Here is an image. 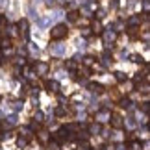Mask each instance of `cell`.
<instances>
[{
  "instance_id": "d590c367",
  "label": "cell",
  "mask_w": 150,
  "mask_h": 150,
  "mask_svg": "<svg viewBox=\"0 0 150 150\" xmlns=\"http://www.w3.org/2000/svg\"><path fill=\"white\" fill-rule=\"evenodd\" d=\"M0 102H2V96H0Z\"/></svg>"
},
{
  "instance_id": "484cf974",
  "label": "cell",
  "mask_w": 150,
  "mask_h": 150,
  "mask_svg": "<svg viewBox=\"0 0 150 150\" xmlns=\"http://www.w3.org/2000/svg\"><path fill=\"white\" fill-rule=\"evenodd\" d=\"M56 115H57V117H63V115H65V109H63V108H57L56 109Z\"/></svg>"
},
{
  "instance_id": "8fae6325",
  "label": "cell",
  "mask_w": 150,
  "mask_h": 150,
  "mask_svg": "<svg viewBox=\"0 0 150 150\" xmlns=\"http://www.w3.org/2000/svg\"><path fill=\"white\" fill-rule=\"evenodd\" d=\"M126 24L128 26H139L141 24V17L139 15H132L128 21H126Z\"/></svg>"
},
{
  "instance_id": "9c48e42d",
  "label": "cell",
  "mask_w": 150,
  "mask_h": 150,
  "mask_svg": "<svg viewBox=\"0 0 150 150\" xmlns=\"http://www.w3.org/2000/svg\"><path fill=\"white\" fill-rule=\"evenodd\" d=\"M50 50H52V54H56V56H63V54H65V47H63V45H52Z\"/></svg>"
},
{
  "instance_id": "52a82bcc",
  "label": "cell",
  "mask_w": 150,
  "mask_h": 150,
  "mask_svg": "<svg viewBox=\"0 0 150 150\" xmlns=\"http://www.w3.org/2000/svg\"><path fill=\"white\" fill-rule=\"evenodd\" d=\"M37 139L41 141V143H45V145H47V143L50 141V134L47 130H41V132H37Z\"/></svg>"
},
{
  "instance_id": "f1b7e54d",
  "label": "cell",
  "mask_w": 150,
  "mask_h": 150,
  "mask_svg": "<svg viewBox=\"0 0 150 150\" xmlns=\"http://www.w3.org/2000/svg\"><path fill=\"white\" fill-rule=\"evenodd\" d=\"M143 6H145V13H148V8H150V4H148V0H143Z\"/></svg>"
},
{
  "instance_id": "d4e9b609",
  "label": "cell",
  "mask_w": 150,
  "mask_h": 150,
  "mask_svg": "<svg viewBox=\"0 0 150 150\" xmlns=\"http://www.w3.org/2000/svg\"><path fill=\"white\" fill-rule=\"evenodd\" d=\"M33 120L41 122V120H43V113H41V111H37V113H35V117H33Z\"/></svg>"
},
{
  "instance_id": "3957f363",
  "label": "cell",
  "mask_w": 150,
  "mask_h": 150,
  "mask_svg": "<svg viewBox=\"0 0 150 150\" xmlns=\"http://www.w3.org/2000/svg\"><path fill=\"white\" fill-rule=\"evenodd\" d=\"M17 30H19V33H21L24 39H28V21H26V19H21L19 24H17Z\"/></svg>"
},
{
  "instance_id": "f546056e",
  "label": "cell",
  "mask_w": 150,
  "mask_h": 150,
  "mask_svg": "<svg viewBox=\"0 0 150 150\" xmlns=\"http://www.w3.org/2000/svg\"><path fill=\"white\" fill-rule=\"evenodd\" d=\"M96 15H98V19H104V17H106V11H104V9H98V13H96Z\"/></svg>"
},
{
  "instance_id": "603a6c76",
  "label": "cell",
  "mask_w": 150,
  "mask_h": 150,
  "mask_svg": "<svg viewBox=\"0 0 150 150\" xmlns=\"http://www.w3.org/2000/svg\"><path fill=\"white\" fill-rule=\"evenodd\" d=\"M120 108H132V100L130 98H122L120 100Z\"/></svg>"
},
{
  "instance_id": "7a4b0ae2",
  "label": "cell",
  "mask_w": 150,
  "mask_h": 150,
  "mask_svg": "<svg viewBox=\"0 0 150 150\" xmlns=\"http://www.w3.org/2000/svg\"><path fill=\"white\" fill-rule=\"evenodd\" d=\"M109 122H111V126L113 128H117V130H120L124 126V120H122V117H120V115H109Z\"/></svg>"
},
{
  "instance_id": "d6a6232c",
  "label": "cell",
  "mask_w": 150,
  "mask_h": 150,
  "mask_svg": "<svg viewBox=\"0 0 150 150\" xmlns=\"http://www.w3.org/2000/svg\"><path fill=\"white\" fill-rule=\"evenodd\" d=\"M143 111H145V113L148 111V102H145V104H143Z\"/></svg>"
},
{
  "instance_id": "5b68a950",
  "label": "cell",
  "mask_w": 150,
  "mask_h": 150,
  "mask_svg": "<svg viewBox=\"0 0 150 150\" xmlns=\"http://www.w3.org/2000/svg\"><path fill=\"white\" fill-rule=\"evenodd\" d=\"M115 37H117V33L113 32V28H109V30L104 33V41H106V45L109 47V45H113V41H115Z\"/></svg>"
},
{
  "instance_id": "7c38bea8",
  "label": "cell",
  "mask_w": 150,
  "mask_h": 150,
  "mask_svg": "<svg viewBox=\"0 0 150 150\" xmlns=\"http://www.w3.org/2000/svg\"><path fill=\"white\" fill-rule=\"evenodd\" d=\"M91 32H93V33H96V35H100V33L104 32V30H102V24H100V21H95L93 24H91Z\"/></svg>"
},
{
  "instance_id": "4dcf8cb0",
  "label": "cell",
  "mask_w": 150,
  "mask_h": 150,
  "mask_svg": "<svg viewBox=\"0 0 150 150\" xmlns=\"http://www.w3.org/2000/svg\"><path fill=\"white\" fill-rule=\"evenodd\" d=\"M0 26H2V28L6 26V17L4 15H0Z\"/></svg>"
},
{
  "instance_id": "e575fe53",
  "label": "cell",
  "mask_w": 150,
  "mask_h": 150,
  "mask_svg": "<svg viewBox=\"0 0 150 150\" xmlns=\"http://www.w3.org/2000/svg\"><path fill=\"white\" fill-rule=\"evenodd\" d=\"M143 150H148V141H145V143H143Z\"/></svg>"
},
{
  "instance_id": "4316f807",
  "label": "cell",
  "mask_w": 150,
  "mask_h": 150,
  "mask_svg": "<svg viewBox=\"0 0 150 150\" xmlns=\"http://www.w3.org/2000/svg\"><path fill=\"white\" fill-rule=\"evenodd\" d=\"M80 72H82V76H89V69H87V67L80 69Z\"/></svg>"
},
{
  "instance_id": "1f68e13d",
  "label": "cell",
  "mask_w": 150,
  "mask_h": 150,
  "mask_svg": "<svg viewBox=\"0 0 150 150\" xmlns=\"http://www.w3.org/2000/svg\"><path fill=\"white\" fill-rule=\"evenodd\" d=\"M13 108L17 109V111H19V109L22 108V102H15V104H13Z\"/></svg>"
},
{
  "instance_id": "83f0119b",
  "label": "cell",
  "mask_w": 150,
  "mask_h": 150,
  "mask_svg": "<svg viewBox=\"0 0 150 150\" xmlns=\"http://www.w3.org/2000/svg\"><path fill=\"white\" fill-rule=\"evenodd\" d=\"M109 4H111V8H113V9H117V8H119V0H109Z\"/></svg>"
},
{
  "instance_id": "cb8c5ba5",
  "label": "cell",
  "mask_w": 150,
  "mask_h": 150,
  "mask_svg": "<svg viewBox=\"0 0 150 150\" xmlns=\"http://www.w3.org/2000/svg\"><path fill=\"white\" fill-rule=\"evenodd\" d=\"M130 150H141V143H137V141H134L130 145Z\"/></svg>"
},
{
  "instance_id": "ac0fdd59",
  "label": "cell",
  "mask_w": 150,
  "mask_h": 150,
  "mask_svg": "<svg viewBox=\"0 0 150 150\" xmlns=\"http://www.w3.org/2000/svg\"><path fill=\"white\" fill-rule=\"evenodd\" d=\"M65 69H69V71H74V69H76V61H74V59H67V61H65Z\"/></svg>"
},
{
  "instance_id": "d6986e66",
  "label": "cell",
  "mask_w": 150,
  "mask_h": 150,
  "mask_svg": "<svg viewBox=\"0 0 150 150\" xmlns=\"http://www.w3.org/2000/svg\"><path fill=\"white\" fill-rule=\"evenodd\" d=\"M80 33H82V37H91V33H93V32H91V28L85 26V28H80Z\"/></svg>"
},
{
  "instance_id": "836d02e7",
  "label": "cell",
  "mask_w": 150,
  "mask_h": 150,
  "mask_svg": "<svg viewBox=\"0 0 150 150\" xmlns=\"http://www.w3.org/2000/svg\"><path fill=\"white\" fill-rule=\"evenodd\" d=\"M47 6H48V8H52V6H54V0H47Z\"/></svg>"
},
{
  "instance_id": "7402d4cb",
  "label": "cell",
  "mask_w": 150,
  "mask_h": 150,
  "mask_svg": "<svg viewBox=\"0 0 150 150\" xmlns=\"http://www.w3.org/2000/svg\"><path fill=\"white\" fill-rule=\"evenodd\" d=\"M130 59L134 61V63H143V57H141L139 54H132V56H130Z\"/></svg>"
},
{
  "instance_id": "ba28073f",
  "label": "cell",
  "mask_w": 150,
  "mask_h": 150,
  "mask_svg": "<svg viewBox=\"0 0 150 150\" xmlns=\"http://www.w3.org/2000/svg\"><path fill=\"white\" fill-rule=\"evenodd\" d=\"M109 115H111V113H109L108 109H100V111L96 113V119H98L100 122H106V120H109Z\"/></svg>"
},
{
  "instance_id": "5bb4252c",
  "label": "cell",
  "mask_w": 150,
  "mask_h": 150,
  "mask_svg": "<svg viewBox=\"0 0 150 150\" xmlns=\"http://www.w3.org/2000/svg\"><path fill=\"white\" fill-rule=\"evenodd\" d=\"M82 63H83L85 67H91V65H95V57L93 56H85L83 59H82Z\"/></svg>"
},
{
  "instance_id": "30bf717a",
  "label": "cell",
  "mask_w": 150,
  "mask_h": 150,
  "mask_svg": "<svg viewBox=\"0 0 150 150\" xmlns=\"http://www.w3.org/2000/svg\"><path fill=\"white\" fill-rule=\"evenodd\" d=\"M35 71H37V74H47L48 72V65L43 63V61H39V63H35Z\"/></svg>"
},
{
  "instance_id": "9a60e30c",
  "label": "cell",
  "mask_w": 150,
  "mask_h": 150,
  "mask_svg": "<svg viewBox=\"0 0 150 150\" xmlns=\"http://www.w3.org/2000/svg\"><path fill=\"white\" fill-rule=\"evenodd\" d=\"M78 11H69V13H67V21H71V22H76L78 21Z\"/></svg>"
},
{
  "instance_id": "e0dca14e",
  "label": "cell",
  "mask_w": 150,
  "mask_h": 150,
  "mask_svg": "<svg viewBox=\"0 0 150 150\" xmlns=\"http://www.w3.org/2000/svg\"><path fill=\"white\" fill-rule=\"evenodd\" d=\"M89 134H93V135L95 134H100V124L98 122H96V124H91L89 126Z\"/></svg>"
},
{
  "instance_id": "4fadbf2b",
  "label": "cell",
  "mask_w": 150,
  "mask_h": 150,
  "mask_svg": "<svg viewBox=\"0 0 150 150\" xmlns=\"http://www.w3.org/2000/svg\"><path fill=\"white\" fill-rule=\"evenodd\" d=\"M102 59H104V65H109V63L113 61V59H111V52H109V50H106V52L102 54Z\"/></svg>"
},
{
  "instance_id": "8992f818",
  "label": "cell",
  "mask_w": 150,
  "mask_h": 150,
  "mask_svg": "<svg viewBox=\"0 0 150 150\" xmlns=\"http://www.w3.org/2000/svg\"><path fill=\"white\" fill-rule=\"evenodd\" d=\"M87 89L91 91V93H102V91H104V85L102 83H96V82H91L87 85Z\"/></svg>"
},
{
  "instance_id": "277c9868",
  "label": "cell",
  "mask_w": 150,
  "mask_h": 150,
  "mask_svg": "<svg viewBox=\"0 0 150 150\" xmlns=\"http://www.w3.org/2000/svg\"><path fill=\"white\" fill-rule=\"evenodd\" d=\"M45 89H47L48 93H57V91H59V83H57L56 80H47V82H45Z\"/></svg>"
},
{
  "instance_id": "ffe728a7",
  "label": "cell",
  "mask_w": 150,
  "mask_h": 150,
  "mask_svg": "<svg viewBox=\"0 0 150 150\" xmlns=\"http://www.w3.org/2000/svg\"><path fill=\"white\" fill-rule=\"evenodd\" d=\"M0 47H2V48H9L11 47V39L9 37H4L2 41H0Z\"/></svg>"
},
{
  "instance_id": "6da1fadb",
  "label": "cell",
  "mask_w": 150,
  "mask_h": 150,
  "mask_svg": "<svg viewBox=\"0 0 150 150\" xmlns=\"http://www.w3.org/2000/svg\"><path fill=\"white\" fill-rule=\"evenodd\" d=\"M67 33H69V30H67V24H56V26L50 30V37L54 39V41H59V39L67 37Z\"/></svg>"
},
{
  "instance_id": "44dd1931",
  "label": "cell",
  "mask_w": 150,
  "mask_h": 150,
  "mask_svg": "<svg viewBox=\"0 0 150 150\" xmlns=\"http://www.w3.org/2000/svg\"><path fill=\"white\" fill-rule=\"evenodd\" d=\"M115 78H117L119 82H126V74H124V72H120V71L115 72Z\"/></svg>"
},
{
  "instance_id": "2e32d148",
  "label": "cell",
  "mask_w": 150,
  "mask_h": 150,
  "mask_svg": "<svg viewBox=\"0 0 150 150\" xmlns=\"http://www.w3.org/2000/svg\"><path fill=\"white\" fill-rule=\"evenodd\" d=\"M26 145H28V137H24V135H21L19 139H17V146H19V148H24Z\"/></svg>"
}]
</instances>
